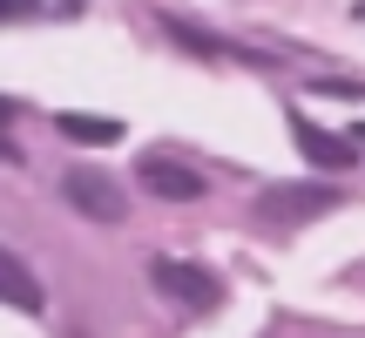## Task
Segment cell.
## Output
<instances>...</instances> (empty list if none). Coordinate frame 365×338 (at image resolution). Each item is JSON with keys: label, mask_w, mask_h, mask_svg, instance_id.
I'll use <instances>...</instances> for the list:
<instances>
[{"label": "cell", "mask_w": 365, "mask_h": 338, "mask_svg": "<svg viewBox=\"0 0 365 338\" xmlns=\"http://www.w3.org/2000/svg\"><path fill=\"white\" fill-rule=\"evenodd\" d=\"M163 34L176 41V48H190V54H203V61H217V54H237L230 41H217V34H203V27H190L182 14H163Z\"/></svg>", "instance_id": "obj_8"}, {"label": "cell", "mask_w": 365, "mask_h": 338, "mask_svg": "<svg viewBox=\"0 0 365 338\" xmlns=\"http://www.w3.org/2000/svg\"><path fill=\"white\" fill-rule=\"evenodd\" d=\"M352 143H365V122H359V135H352Z\"/></svg>", "instance_id": "obj_12"}, {"label": "cell", "mask_w": 365, "mask_h": 338, "mask_svg": "<svg viewBox=\"0 0 365 338\" xmlns=\"http://www.w3.org/2000/svg\"><path fill=\"white\" fill-rule=\"evenodd\" d=\"M61 196L81 210V217H95V223H122V217H129L122 183L102 176V169H68V176H61Z\"/></svg>", "instance_id": "obj_2"}, {"label": "cell", "mask_w": 365, "mask_h": 338, "mask_svg": "<svg viewBox=\"0 0 365 338\" xmlns=\"http://www.w3.org/2000/svg\"><path fill=\"white\" fill-rule=\"evenodd\" d=\"M312 88H325V95H365V81H339V75H325V81H312Z\"/></svg>", "instance_id": "obj_9"}, {"label": "cell", "mask_w": 365, "mask_h": 338, "mask_svg": "<svg viewBox=\"0 0 365 338\" xmlns=\"http://www.w3.org/2000/svg\"><path fill=\"white\" fill-rule=\"evenodd\" d=\"M325 210H339L331 183H271V190H257V217H277V223H304V217H325Z\"/></svg>", "instance_id": "obj_3"}, {"label": "cell", "mask_w": 365, "mask_h": 338, "mask_svg": "<svg viewBox=\"0 0 365 338\" xmlns=\"http://www.w3.org/2000/svg\"><path fill=\"white\" fill-rule=\"evenodd\" d=\"M7 122H14V102H7V95H0V129H7Z\"/></svg>", "instance_id": "obj_10"}, {"label": "cell", "mask_w": 365, "mask_h": 338, "mask_svg": "<svg viewBox=\"0 0 365 338\" xmlns=\"http://www.w3.org/2000/svg\"><path fill=\"white\" fill-rule=\"evenodd\" d=\"M149 285H156L163 298H176L182 312H217L223 304V285L203 264H182V257H149Z\"/></svg>", "instance_id": "obj_1"}, {"label": "cell", "mask_w": 365, "mask_h": 338, "mask_svg": "<svg viewBox=\"0 0 365 338\" xmlns=\"http://www.w3.org/2000/svg\"><path fill=\"white\" fill-rule=\"evenodd\" d=\"M0 304H7V312H41V277L27 271L7 244H0Z\"/></svg>", "instance_id": "obj_6"}, {"label": "cell", "mask_w": 365, "mask_h": 338, "mask_svg": "<svg viewBox=\"0 0 365 338\" xmlns=\"http://www.w3.org/2000/svg\"><path fill=\"white\" fill-rule=\"evenodd\" d=\"M143 190L163 196V203H196L210 183H203V169H190L176 156H143Z\"/></svg>", "instance_id": "obj_4"}, {"label": "cell", "mask_w": 365, "mask_h": 338, "mask_svg": "<svg viewBox=\"0 0 365 338\" xmlns=\"http://www.w3.org/2000/svg\"><path fill=\"white\" fill-rule=\"evenodd\" d=\"M0 163H14V143H7V129H0Z\"/></svg>", "instance_id": "obj_11"}, {"label": "cell", "mask_w": 365, "mask_h": 338, "mask_svg": "<svg viewBox=\"0 0 365 338\" xmlns=\"http://www.w3.org/2000/svg\"><path fill=\"white\" fill-rule=\"evenodd\" d=\"M54 129H61L68 143H81V149H108L122 135V122H108V116H54Z\"/></svg>", "instance_id": "obj_7"}, {"label": "cell", "mask_w": 365, "mask_h": 338, "mask_svg": "<svg viewBox=\"0 0 365 338\" xmlns=\"http://www.w3.org/2000/svg\"><path fill=\"white\" fill-rule=\"evenodd\" d=\"M291 143H298L318 169H331V176H339V169H352V135L318 129V122H312V116H298V108H291Z\"/></svg>", "instance_id": "obj_5"}]
</instances>
